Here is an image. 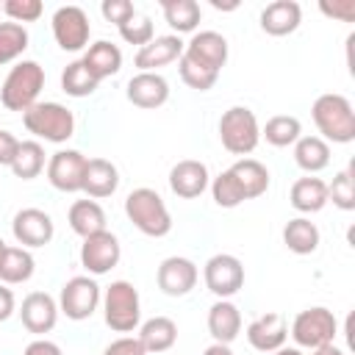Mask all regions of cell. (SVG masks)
<instances>
[{
	"label": "cell",
	"instance_id": "obj_1",
	"mask_svg": "<svg viewBox=\"0 0 355 355\" xmlns=\"http://www.w3.org/2000/svg\"><path fill=\"white\" fill-rule=\"evenodd\" d=\"M311 116L322 133L319 139L333 141V144L355 141V111L344 94H336V92L319 94L311 105Z\"/></svg>",
	"mask_w": 355,
	"mask_h": 355
},
{
	"label": "cell",
	"instance_id": "obj_2",
	"mask_svg": "<svg viewBox=\"0 0 355 355\" xmlns=\"http://www.w3.org/2000/svg\"><path fill=\"white\" fill-rule=\"evenodd\" d=\"M125 214L133 222V227L141 230L144 236L161 239V236H166L172 230L169 208H166V202L161 200V194L155 189H147V186L133 189L125 197Z\"/></svg>",
	"mask_w": 355,
	"mask_h": 355
},
{
	"label": "cell",
	"instance_id": "obj_3",
	"mask_svg": "<svg viewBox=\"0 0 355 355\" xmlns=\"http://www.w3.org/2000/svg\"><path fill=\"white\" fill-rule=\"evenodd\" d=\"M44 89V69L36 61H19L11 67L0 86V103L8 111H28L39 103V92Z\"/></svg>",
	"mask_w": 355,
	"mask_h": 355
},
{
	"label": "cell",
	"instance_id": "obj_4",
	"mask_svg": "<svg viewBox=\"0 0 355 355\" xmlns=\"http://www.w3.org/2000/svg\"><path fill=\"white\" fill-rule=\"evenodd\" d=\"M22 125L36 139H44V141H53V144H64L75 133V116L61 103H36V105H31L22 114Z\"/></svg>",
	"mask_w": 355,
	"mask_h": 355
},
{
	"label": "cell",
	"instance_id": "obj_5",
	"mask_svg": "<svg viewBox=\"0 0 355 355\" xmlns=\"http://www.w3.org/2000/svg\"><path fill=\"white\" fill-rule=\"evenodd\" d=\"M103 316L114 333H130L141 322L139 291L130 280H114L103 294Z\"/></svg>",
	"mask_w": 355,
	"mask_h": 355
},
{
	"label": "cell",
	"instance_id": "obj_6",
	"mask_svg": "<svg viewBox=\"0 0 355 355\" xmlns=\"http://www.w3.org/2000/svg\"><path fill=\"white\" fill-rule=\"evenodd\" d=\"M219 139L222 147L233 155H250L261 141L258 116L247 105H233L219 116Z\"/></svg>",
	"mask_w": 355,
	"mask_h": 355
},
{
	"label": "cell",
	"instance_id": "obj_7",
	"mask_svg": "<svg viewBox=\"0 0 355 355\" xmlns=\"http://www.w3.org/2000/svg\"><path fill=\"white\" fill-rule=\"evenodd\" d=\"M336 333H338V322H336L333 311H327L322 305L300 311L291 322V338H294L297 349H316V347L333 344Z\"/></svg>",
	"mask_w": 355,
	"mask_h": 355
},
{
	"label": "cell",
	"instance_id": "obj_8",
	"mask_svg": "<svg viewBox=\"0 0 355 355\" xmlns=\"http://www.w3.org/2000/svg\"><path fill=\"white\" fill-rule=\"evenodd\" d=\"M100 300H103V294H100L97 280L89 277V275H78V277H69L61 286L58 311L72 322H83L97 311Z\"/></svg>",
	"mask_w": 355,
	"mask_h": 355
},
{
	"label": "cell",
	"instance_id": "obj_9",
	"mask_svg": "<svg viewBox=\"0 0 355 355\" xmlns=\"http://www.w3.org/2000/svg\"><path fill=\"white\" fill-rule=\"evenodd\" d=\"M202 280H205L211 294H216L219 300H227V297L241 291V286H244V266H241V261L236 255L216 252V255H211L205 261Z\"/></svg>",
	"mask_w": 355,
	"mask_h": 355
},
{
	"label": "cell",
	"instance_id": "obj_10",
	"mask_svg": "<svg viewBox=\"0 0 355 355\" xmlns=\"http://www.w3.org/2000/svg\"><path fill=\"white\" fill-rule=\"evenodd\" d=\"M89 33H92V25L80 6H61L53 14V36L61 50L67 53L83 50L89 44Z\"/></svg>",
	"mask_w": 355,
	"mask_h": 355
},
{
	"label": "cell",
	"instance_id": "obj_11",
	"mask_svg": "<svg viewBox=\"0 0 355 355\" xmlns=\"http://www.w3.org/2000/svg\"><path fill=\"white\" fill-rule=\"evenodd\" d=\"M119 258H122V247L111 230H100V233L83 239V244H80V263L94 277L111 272L119 263Z\"/></svg>",
	"mask_w": 355,
	"mask_h": 355
},
{
	"label": "cell",
	"instance_id": "obj_12",
	"mask_svg": "<svg viewBox=\"0 0 355 355\" xmlns=\"http://www.w3.org/2000/svg\"><path fill=\"white\" fill-rule=\"evenodd\" d=\"M86 155L78 150H58L47 161V180L53 189L64 194H75L83 189V172H86Z\"/></svg>",
	"mask_w": 355,
	"mask_h": 355
},
{
	"label": "cell",
	"instance_id": "obj_13",
	"mask_svg": "<svg viewBox=\"0 0 355 355\" xmlns=\"http://www.w3.org/2000/svg\"><path fill=\"white\" fill-rule=\"evenodd\" d=\"M197 263L183 258V255H169L161 261L158 272H155V283L166 297H186L194 286H197Z\"/></svg>",
	"mask_w": 355,
	"mask_h": 355
},
{
	"label": "cell",
	"instance_id": "obj_14",
	"mask_svg": "<svg viewBox=\"0 0 355 355\" xmlns=\"http://www.w3.org/2000/svg\"><path fill=\"white\" fill-rule=\"evenodd\" d=\"M11 233L14 239L28 250V247H44L53 241L55 225L50 219V214H44L42 208H22L14 214L11 222Z\"/></svg>",
	"mask_w": 355,
	"mask_h": 355
},
{
	"label": "cell",
	"instance_id": "obj_15",
	"mask_svg": "<svg viewBox=\"0 0 355 355\" xmlns=\"http://www.w3.org/2000/svg\"><path fill=\"white\" fill-rule=\"evenodd\" d=\"M244 336H247V341H250L252 349H258V352H275V349L286 347L288 322H286L283 313L269 311V313L252 319V322L247 324V333H244Z\"/></svg>",
	"mask_w": 355,
	"mask_h": 355
},
{
	"label": "cell",
	"instance_id": "obj_16",
	"mask_svg": "<svg viewBox=\"0 0 355 355\" xmlns=\"http://www.w3.org/2000/svg\"><path fill=\"white\" fill-rule=\"evenodd\" d=\"M183 55L219 75V69L227 61V39L222 33H216V31H200L186 42Z\"/></svg>",
	"mask_w": 355,
	"mask_h": 355
},
{
	"label": "cell",
	"instance_id": "obj_17",
	"mask_svg": "<svg viewBox=\"0 0 355 355\" xmlns=\"http://www.w3.org/2000/svg\"><path fill=\"white\" fill-rule=\"evenodd\" d=\"M19 319L25 324L28 333L33 336H44L55 327L58 322V302L47 294V291H31L25 300H22V308H19Z\"/></svg>",
	"mask_w": 355,
	"mask_h": 355
},
{
	"label": "cell",
	"instance_id": "obj_18",
	"mask_svg": "<svg viewBox=\"0 0 355 355\" xmlns=\"http://www.w3.org/2000/svg\"><path fill=\"white\" fill-rule=\"evenodd\" d=\"M183 47H186V42H180V36H175V33L155 36L153 42H147L144 47L136 50L133 64L139 67V72H155L158 67L178 61L183 55Z\"/></svg>",
	"mask_w": 355,
	"mask_h": 355
},
{
	"label": "cell",
	"instance_id": "obj_19",
	"mask_svg": "<svg viewBox=\"0 0 355 355\" xmlns=\"http://www.w3.org/2000/svg\"><path fill=\"white\" fill-rule=\"evenodd\" d=\"M125 97L136 105V108H161L169 100V83L164 75L158 72H136L128 80Z\"/></svg>",
	"mask_w": 355,
	"mask_h": 355
},
{
	"label": "cell",
	"instance_id": "obj_20",
	"mask_svg": "<svg viewBox=\"0 0 355 355\" xmlns=\"http://www.w3.org/2000/svg\"><path fill=\"white\" fill-rule=\"evenodd\" d=\"M208 186H211V175H208V166L202 161L186 158V161H178L169 169V189L183 200L200 197Z\"/></svg>",
	"mask_w": 355,
	"mask_h": 355
},
{
	"label": "cell",
	"instance_id": "obj_21",
	"mask_svg": "<svg viewBox=\"0 0 355 355\" xmlns=\"http://www.w3.org/2000/svg\"><path fill=\"white\" fill-rule=\"evenodd\" d=\"M302 8L297 0H275L261 11V31L269 36H288L300 28Z\"/></svg>",
	"mask_w": 355,
	"mask_h": 355
},
{
	"label": "cell",
	"instance_id": "obj_22",
	"mask_svg": "<svg viewBox=\"0 0 355 355\" xmlns=\"http://www.w3.org/2000/svg\"><path fill=\"white\" fill-rule=\"evenodd\" d=\"M119 186V169L105 161V158H89L86 161V172H83V189L92 200H103L111 197Z\"/></svg>",
	"mask_w": 355,
	"mask_h": 355
},
{
	"label": "cell",
	"instance_id": "obj_23",
	"mask_svg": "<svg viewBox=\"0 0 355 355\" xmlns=\"http://www.w3.org/2000/svg\"><path fill=\"white\" fill-rule=\"evenodd\" d=\"M208 333L216 344H233L241 333V313L230 300H216L208 308Z\"/></svg>",
	"mask_w": 355,
	"mask_h": 355
},
{
	"label": "cell",
	"instance_id": "obj_24",
	"mask_svg": "<svg viewBox=\"0 0 355 355\" xmlns=\"http://www.w3.org/2000/svg\"><path fill=\"white\" fill-rule=\"evenodd\" d=\"M288 202L300 214H316L327 205V183L322 178H311V175L300 178V180L291 183Z\"/></svg>",
	"mask_w": 355,
	"mask_h": 355
},
{
	"label": "cell",
	"instance_id": "obj_25",
	"mask_svg": "<svg viewBox=\"0 0 355 355\" xmlns=\"http://www.w3.org/2000/svg\"><path fill=\"white\" fill-rule=\"evenodd\" d=\"M136 338L141 341V347L147 349V355L150 352L153 355H161V352H166V349L175 347V341H178V324L169 316H153V319H147L139 327V336Z\"/></svg>",
	"mask_w": 355,
	"mask_h": 355
},
{
	"label": "cell",
	"instance_id": "obj_26",
	"mask_svg": "<svg viewBox=\"0 0 355 355\" xmlns=\"http://www.w3.org/2000/svg\"><path fill=\"white\" fill-rule=\"evenodd\" d=\"M80 61L86 64V69L97 80H103V78H111V75H116L122 69V50L116 44L100 39V42H94V44L86 47V53H83Z\"/></svg>",
	"mask_w": 355,
	"mask_h": 355
},
{
	"label": "cell",
	"instance_id": "obj_27",
	"mask_svg": "<svg viewBox=\"0 0 355 355\" xmlns=\"http://www.w3.org/2000/svg\"><path fill=\"white\" fill-rule=\"evenodd\" d=\"M230 175L241 186L244 200H255V197L266 194V189H269V169L255 158H239L230 166Z\"/></svg>",
	"mask_w": 355,
	"mask_h": 355
},
{
	"label": "cell",
	"instance_id": "obj_28",
	"mask_svg": "<svg viewBox=\"0 0 355 355\" xmlns=\"http://www.w3.org/2000/svg\"><path fill=\"white\" fill-rule=\"evenodd\" d=\"M69 227L80 236V239H89L100 230H105V211L97 200H75L69 205Z\"/></svg>",
	"mask_w": 355,
	"mask_h": 355
},
{
	"label": "cell",
	"instance_id": "obj_29",
	"mask_svg": "<svg viewBox=\"0 0 355 355\" xmlns=\"http://www.w3.org/2000/svg\"><path fill=\"white\" fill-rule=\"evenodd\" d=\"M294 161L302 172L316 175L330 164V144L319 136H300L294 141Z\"/></svg>",
	"mask_w": 355,
	"mask_h": 355
},
{
	"label": "cell",
	"instance_id": "obj_30",
	"mask_svg": "<svg viewBox=\"0 0 355 355\" xmlns=\"http://www.w3.org/2000/svg\"><path fill=\"white\" fill-rule=\"evenodd\" d=\"M319 227L308 219V216H297L288 219L283 227V244L294 252V255H311L319 247Z\"/></svg>",
	"mask_w": 355,
	"mask_h": 355
},
{
	"label": "cell",
	"instance_id": "obj_31",
	"mask_svg": "<svg viewBox=\"0 0 355 355\" xmlns=\"http://www.w3.org/2000/svg\"><path fill=\"white\" fill-rule=\"evenodd\" d=\"M33 269H36V261L25 247H8L6 244V250L0 255V280L6 286H17V283L31 280Z\"/></svg>",
	"mask_w": 355,
	"mask_h": 355
},
{
	"label": "cell",
	"instance_id": "obj_32",
	"mask_svg": "<svg viewBox=\"0 0 355 355\" xmlns=\"http://www.w3.org/2000/svg\"><path fill=\"white\" fill-rule=\"evenodd\" d=\"M161 11L166 25L175 31V36L180 33H191L200 25V3L194 0H161Z\"/></svg>",
	"mask_w": 355,
	"mask_h": 355
},
{
	"label": "cell",
	"instance_id": "obj_33",
	"mask_svg": "<svg viewBox=\"0 0 355 355\" xmlns=\"http://www.w3.org/2000/svg\"><path fill=\"white\" fill-rule=\"evenodd\" d=\"M261 136L272 147H288V144H294L302 136V122L297 116H291V114H277V116L266 119Z\"/></svg>",
	"mask_w": 355,
	"mask_h": 355
},
{
	"label": "cell",
	"instance_id": "obj_34",
	"mask_svg": "<svg viewBox=\"0 0 355 355\" xmlns=\"http://www.w3.org/2000/svg\"><path fill=\"white\" fill-rule=\"evenodd\" d=\"M44 169V147L39 141H19V150L11 161V172L19 180H33Z\"/></svg>",
	"mask_w": 355,
	"mask_h": 355
},
{
	"label": "cell",
	"instance_id": "obj_35",
	"mask_svg": "<svg viewBox=\"0 0 355 355\" xmlns=\"http://www.w3.org/2000/svg\"><path fill=\"white\" fill-rule=\"evenodd\" d=\"M97 86H100V80L86 69V64L80 58L67 64V69L61 72V89L69 97H89V94L97 92Z\"/></svg>",
	"mask_w": 355,
	"mask_h": 355
},
{
	"label": "cell",
	"instance_id": "obj_36",
	"mask_svg": "<svg viewBox=\"0 0 355 355\" xmlns=\"http://www.w3.org/2000/svg\"><path fill=\"white\" fill-rule=\"evenodd\" d=\"M28 50V31L19 22H0V67Z\"/></svg>",
	"mask_w": 355,
	"mask_h": 355
},
{
	"label": "cell",
	"instance_id": "obj_37",
	"mask_svg": "<svg viewBox=\"0 0 355 355\" xmlns=\"http://www.w3.org/2000/svg\"><path fill=\"white\" fill-rule=\"evenodd\" d=\"M211 194H214V202L219 208H236L244 202V191L241 186L236 183V178L230 175V169L219 172L214 180H211Z\"/></svg>",
	"mask_w": 355,
	"mask_h": 355
},
{
	"label": "cell",
	"instance_id": "obj_38",
	"mask_svg": "<svg viewBox=\"0 0 355 355\" xmlns=\"http://www.w3.org/2000/svg\"><path fill=\"white\" fill-rule=\"evenodd\" d=\"M327 202H333L341 211H352L355 208V183H352V164L347 169H341L333 183H327Z\"/></svg>",
	"mask_w": 355,
	"mask_h": 355
},
{
	"label": "cell",
	"instance_id": "obj_39",
	"mask_svg": "<svg viewBox=\"0 0 355 355\" xmlns=\"http://www.w3.org/2000/svg\"><path fill=\"white\" fill-rule=\"evenodd\" d=\"M178 69H180V78H183V83L186 86H191V89H197V92H208L214 83H216V72H211V69H205V67H200L197 61H191V58H186V55H180L178 58Z\"/></svg>",
	"mask_w": 355,
	"mask_h": 355
},
{
	"label": "cell",
	"instance_id": "obj_40",
	"mask_svg": "<svg viewBox=\"0 0 355 355\" xmlns=\"http://www.w3.org/2000/svg\"><path fill=\"white\" fill-rule=\"evenodd\" d=\"M119 36H122L128 44H139V47H144L147 42H153V39H155V31H153L150 17L136 11L128 22H122V25H119Z\"/></svg>",
	"mask_w": 355,
	"mask_h": 355
},
{
	"label": "cell",
	"instance_id": "obj_41",
	"mask_svg": "<svg viewBox=\"0 0 355 355\" xmlns=\"http://www.w3.org/2000/svg\"><path fill=\"white\" fill-rule=\"evenodd\" d=\"M3 11L11 17V22H36L44 11L42 0H6L3 3Z\"/></svg>",
	"mask_w": 355,
	"mask_h": 355
},
{
	"label": "cell",
	"instance_id": "obj_42",
	"mask_svg": "<svg viewBox=\"0 0 355 355\" xmlns=\"http://www.w3.org/2000/svg\"><path fill=\"white\" fill-rule=\"evenodd\" d=\"M100 11H103V17H105L108 22H114L116 28H119L122 22H128V19L136 14V8H133L130 0H103Z\"/></svg>",
	"mask_w": 355,
	"mask_h": 355
},
{
	"label": "cell",
	"instance_id": "obj_43",
	"mask_svg": "<svg viewBox=\"0 0 355 355\" xmlns=\"http://www.w3.org/2000/svg\"><path fill=\"white\" fill-rule=\"evenodd\" d=\"M319 11L324 17H333V19H341V22H355V0H322L319 3Z\"/></svg>",
	"mask_w": 355,
	"mask_h": 355
},
{
	"label": "cell",
	"instance_id": "obj_44",
	"mask_svg": "<svg viewBox=\"0 0 355 355\" xmlns=\"http://www.w3.org/2000/svg\"><path fill=\"white\" fill-rule=\"evenodd\" d=\"M103 355H147V349L141 347L139 338H133V336H122V338L111 341V344L103 349Z\"/></svg>",
	"mask_w": 355,
	"mask_h": 355
},
{
	"label": "cell",
	"instance_id": "obj_45",
	"mask_svg": "<svg viewBox=\"0 0 355 355\" xmlns=\"http://www.w3.org/2000/svg\"><path fill=\"white\" fill-rule=\"evenodd\" d=\"M17 150H19V139L8 130H0V166H11Z\"/></svg>",
	"mask_w": 355,
	"mask_h": 355
},
{
	"label": "cell",
	"instance_id": "obj_46",
	"mask_svg": "<svg viewBox=\"0 0 355 355\" xmlns=\"http://www.w3.org/2000/svg\"><path fill=\"white\" fill-rule=\"evenodd\" d=\"M22 355H64V352H61L58 344H53V341H47V338H36V341H31V344L25 347Z\"/></svg>",
	"mask_w": 355,
	"mask_h": 355
},
{
	"label": "cell",
	"instance_id": "obj_47",
	"mask_svg": "<svg viewBox=\"0 0 355 355\" xmlns=\"http://www.w3.org/2000/svg\"><path fill=\"white\" fill-rule=\"evenodd\" d=\"M17 308V300H14V291L8 286H0V322H6Z\"/></svg>",
	"mask_w": 355,
	"mask_h": 355
},
{
	"label": "cell",
	"instance_id": "obj_48",
	"mask_svg": "<svg viewBox=\"0 0 355 355\" xmlns=\"http://www.w3.org/2000/svg\"><path fill=\"white\" fill-rule=\"evenodd\" d=\"M202 355H233V349H230V344H211V347H205V352Z\"/></svg>",
	"mask_w": 355,
	"mask_h": 355
},
{
	"label": "cell",
	"instance_id": "obj_49",
	"mask_svg": "<svg viewBox=\"0 0 355 355\" xmlns=\"http://www.w3.org/2000/svg\"><path fill=\"white\" fill-rule=\"evenodd\" d=\"M311 355H344L336 344H324V347H316V349H311Z\"/></svg>",
	"mask_w": 355,
	"mask_h": 355
},
{
	"label": "cell",
	"instance_id": "obj_50",
	"mask_svg": "<svg viewBox=\"0 0 355 355\" xmlns=\"http://www.w3.org/2000/svg\"><path fill=\"white\" fill-rule=\"evenodd\" d=\"M211 6H214L216 11H233V8H239V0H230V3H222V0H211Z\"/></svg>",
	"mask_w": 355,
	"mask_h": 355
},
{
	"label": "cell",
	"instance_id": "obj_51",
	"mask_svg": "<svg viewBox=\"0 0 355 355\" xmlns=\"http://www.w3.org/2000/svg\"><path fill=\"white\" fill-rule=\"evenodd\" d=\"M272 355H302V349H297V347H280Z\"/></svg>",
	"mask_w": 355,
	"mask_h": 355
},
{
	"label": "cell",
	"instance_id": "obj_52",
	"mask_svg": "<svg viewBox=\"0 0 355 355\" xmlns=\"http://www.w3.org/2000/svg\"><path fill=\"white\" fill-rule=\"evenodd\" d=\"M3 250H6V241H3V239H0V255H3Z\"/></svg>",
	"mask_w": 355,
	"mask_h": 355
},
{
	"label": "cell",
	"instance_id": "obj_53",
	"mask_svg": "<svg viewBox=\"0 0 355 355\" xmlns=\"http://www.w3.org/2000/svg\"><path fill=\"white\" fill-rule=\"evenodd\" d=\"M0 11H3V3H0Z\"/></svg>",
	"mask_w": 355,
	"mask_h": 355
}]
</instances>
